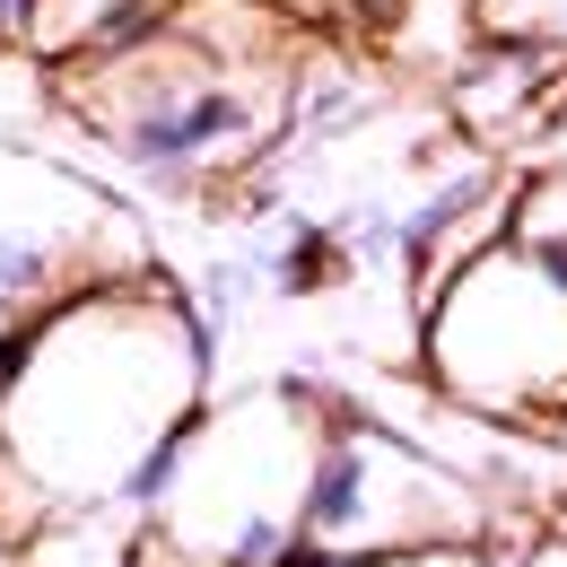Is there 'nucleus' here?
<instances>
[{
	"label": "nucleus",
	"mask_w": 567,
	"mask_h": 567,
	"mask_svg": "<svg viewBox=\"0 0 567 567\" xmlns=\"http://www.w3.org/2000/svg\"><path fill=\"white\" fill-rule=\"evenodd\" d=\"M481 35L559 44V53H567V0H481Z\"/></svg>",
	"instance_id": "9b49d317"
},
{
	"label": "nucleus",
	"mask_w": 567,
	"mask_h": 567,
	"mask_svg": "<svg viewBox=\"0 0 567 567\" xmlns=\"http://www.w3.org/2000/svg\"><path fill=\"white\" fill-rule=\"evenodd\" d=\"M288 0H175L148 35L53 71V105L157 193H202L288 141V87L306 62Z\"/></svg>",
	"instance_id": "f03ea898"
},
{
	"label": "nucleus",
	"mask_w": 567,
	"mask_h": 567,
	"mask_svg": "<svg viewBox=\"0 0 567 567\" xmlns=\"http://www.w3.org/2000/svg\"><path fill=\"white\" fill-rule=\"evenodd\" d=\"M166 9L175 0H27V35L18 44L44 71H62V62H87V53H114V44L148 35Z\"/></svg>",
	"instance_id": "6e6552de"
},
{
	"label": "nucleus",
	"mask_w": 567,
	"mask_h": 567,
	"mask_svg": "<svg viewBox=\"0 0 567 567\" xmlns=\"http://www.w3.org/2000/svg\"><path fill=\"white\" fill-rule=\"evenodd\" d=\"M506 245H524L533 262H550L567 280V166H542V175L515 184V202H506Z\"/></svg>",
	"instance_id": "1a4fd4ad"
},
{
	"label": "nucleus",
	"mask_w": 567,
	"mask_h": 567,
	"mask_svg": "<svg viewBox=\"0 0 567 567\" xmlns=\"http://www.w3.org/2000/svg\"><path fill=\"white\" fill-rule=\"evenodd\" d=\"M218 332L175 280H114L53 306L0 384V550L53 515L114 506L157 436L210 411Z\"/></svg>",
	"instance_id": "f257e3e1"
},
{
	"label": "nucleus",
	"mask_w": 567,
	"mask_h": 567,
	"mask_svg": "<svg viewBox=\"0 0 567 567\" xmlns=\"http://www.w3.org/2000/svg\"><path fill=\"white\" fill-rule=\"evenodd\" d=\"M35 114H53V71L27 44H0V141H18Z\"/></svg>",
	"instance_id": "9d476101"
},
{
	"label": "nucleus",
	"mask_w": 567,
	"mask_h": 567,
	"mask_svg": "<svg viewBox=\"0 0 567 567\" xmlns=\"http://www.w3.org/2000/svg\"><path fill=\"white\" fill-rule=\"evenodd\" d=\"M323 420H332V402H315L297 384L210 402L184 436V472L166 506L148 515V533L193 567H306L297 506L315 481Z\"/></svg>",
	"instance_id": "7ed1b4c3"
},
{
	"label": "nucleus",
	"mask_w": 567,
	"mask_h": 567,
	"mask_svg": "<svg viewBox=\"0 0 567 567\" xmlns=\"http://www.w3.org/2000/svg\"><path fill=\"white\" fill-rule=\"evenodd\" d=\"M489 497L472 472H454V454H427L420 436L332 411L315 445V481L297 506V542L306 559H393V550H454V542H489Z\"/></svg>",
	"instance_id": "39448f33"
},
{
	"label": "nucleus",
	"mask_w": 567,
	"mask_h": 567,
	"mask_svg": "<svg viewBox=\"0 0 567 567\" xmlns=\"http://www.w3.org/2000/svg\"><path fill=\"white\" fill-rule=\"evenodd\" d=\"M141 271H157V254L123 193L27 141H0V332H35L53 306Z\"/></svg>",
	"instance_id": "423d86ee"
},
{
	"label": "nucleus",
	"mask_w": 567,
	"mask_h": 567,
	"mask_svg": "<svg viewBox=\"0 0 567 567\" xmlns=\"http://www.w3.org/2000/svg\"><path fill=\"white\" fill-rule=\"evenodd\" d=\"M506 567H567V533H542V542H524Z\"/></svg>",
	"instance_id": "ddd939ff"
},
{
	"label": "nucleus",
	"mask_w": 567,
	"mask_h": 567,
	"mask_svg": "<svg viewBox=\"0 0 567 567\" xmlns=\"http://www.w3.org/2000/svg\"><path fill=\"white\" fill-rule=\"evenodd\" d=\"M420 358L472 420L567 411V280L497 236L420 297Z\"/></svg>",
	"instance_id": "20e7f679"
},
{
	"label": "nucleus",
	"mask_w": 567,
	"mask_h": 567,
	"mask_svg": "<svg viewBox=\"0 0 567 567\" xmlns=\"http://www.w3.org/2000/svg\"><path fill=\"white\" fill-rule=\"evenodd\" d=\"M367 123H384V79L367 71V62H350V53L306 44L297 87H288V141L297 148H341Z\"/></svg>",
	"instance_id": "0eeeda50"
},
{
	"label": "nucleus",
	"mask_w": 567,
	"mask_h": 567,
	"mask_svg": "<svg viewBox=\"0 0 567 567\" xmlns=\"http://www.w3.org/2000/svg\"><path fill=\"white\" fill-rule=\"evenodd\" d=\"M288 9H297V0H288Z\"/></svg>",
	"instance_id": "4468645a"
},
{
	"label": "nucleus",
	"mask_w": 567,
	"mask_h": 567,
	"mask_svg": "<svg viewBox=\"0 0 567 567\" xmlns=\"http://www.w3.org/2000/svg\"><path fill=\"white\" fill-rule=\"evenodd\" d=\"M497 542H454V550H393V559H306V567H506Z\"/></svg>",
	"instance_id": "f8f14e48"
}]
</instances>
